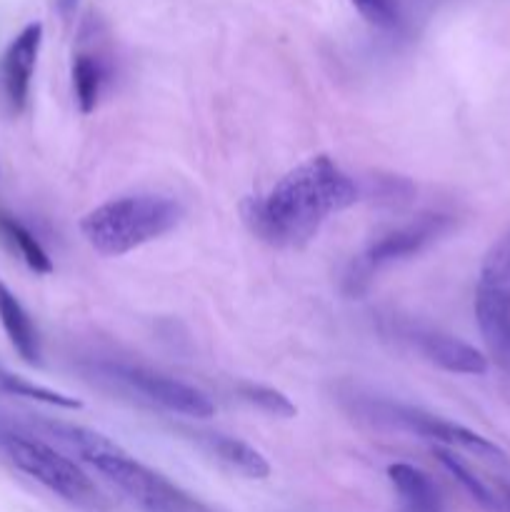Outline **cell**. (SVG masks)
Returning <instances> with one entry per match:
<instances>
[{
  "label": "cell",
  "mask_w": 510,
  "mask_h": 512,
  "mask_svg": "<svg viewBox=\"0 0 510 512\" xmlns=\"http://www.w3.org/2000/svg\"><path fill=\"white\" fill-rule=\"evenodd\" d=\"M360 198L358 183L328 155H315L285 173L263 198L240 205L245 225L273 248H303L325 220Z\"/></svg>",
  "instance_id": "obj_1"
},
{
  "label": "cell",
  "mask_w": 510,
  "mask_h": 512,
  "mask_svg": "<svg viewBox=\"0 0 510 512\" xmlns=\"http://www.w3.org/2000/svg\"><path fill=\"white\" fill-rule=\"evenodd\" d=\"M30 425L45 430L50 438H55V443L73 450L83 463L113 483L120 493L128 495L143 512H210L198 498L170 483L158 470L135 460L103 433L60 420H33Z\"/></svg>",
  "instance_id": "obj_2"
},
{
  "label": "cell",
  "mask_w": 510,
  "mask_h": 512,
  "mask_svg": "<svg viewBox=\"0 0 510 512\" xmlns=\"http://www.w3.org/2000/svg\"><path fill=\"white\" fill-rule=\"evenodd\" d=\"M183 220V205L163 193H133L105 200L80 220V233L95 253L118 258L163 238Z\"/></svg>",
  "instance_id": "obj_3"
},
{
  "label": "cell",
  "mask_w": 510,
  "mask_h": 512,
  "mask_svg": "<svg viewBox=\"0 0 510 512\" xmlns=\"http://www.w3.org/2000/svg\"><path fill=\"white\" fill-rule=\"evenodd\" d=\"M0 453L13 468L63 498L65 503L88 512L105 508L103 493L90 480V475L68 455L60 453L53 443L35 435L28 425L0 420Z\"/></svg>",
  "instance_id": "obj_4"
},
{
  "label": "cell",
  "mask_w": 510,
  "mask_h": 512,
  "mask_svg": "<svg viewBox=\"0 0 510 512\" xmlns=\"http://www.w3.org/2000/svg\"><path fill=\"white\" fill-rule=\"evenodd\" d=\"M360 413H365L378 425L405 430V433H413L418 435V438L430 440V443L440 445V448L460 450V453L475 455V458L480 460H488V463L505 465V468H508V455H505L498 445L490 443L483 435L473 433V430L463 428V425L453 423V420L440 418V415L425 413V410L413 408V405L373 398L360 403Z\"/></svg>",
  "instance_id": "obj_5"
},
{
  "label": "cell",
  "mask_w": 510,
  "mask_h": 512,
  "mask_svg": "<svg viewBox=\"0 0 510 512\" xmlns=\"http://www.w3.org/2000/svg\"><path fill=\"white\" fill-rule=\"evenodd\" d=\"M453 225V215L430 210V213L418 215V218L388 230V233L380 235L378 240H373L358 260H353L350 273L345 275V285H348V290L353 295L363 293V290L368 288L370 278H373L378 270L415 258V255H420L423 250H428L430 245L443 240L445 235L453 230Z\"/></svg>",
  "instance_id": "obj_6"
},
{
  "label": "cell",
  "mask_w": 510,
  "mask_h": 512,
  "mask_svg": "<svg viewBox=\"0 0 510 512\" xmlns=\"http://www.w3.org/2000/svg\"><path fill=\"white\" fill-rule=\"evenodd\" d=\"M475 320L490 355L510 365V230L495 240L480 265Z\"/></svg>",
  "instance_id": "obj_7"
},
{
  "label": "cell",
  "mask_w": 510,
  "mask_h": 512,
  "mask_svg": "<svg viewBox=\"0 0 510 512\" xmlns=\"http://www.w3.org/2000/svg\"><path fill=\"white\" fill-rule=\"evenodd\" d=\"M98 373L110 383L120 385L128 393L138 395L140 400L158 408L168 410L173 415H185V418H210L215 413V405L210 403L203 390L183 383V380L165 375L160 370L143 368L133 363H103L98 365Z\"/></svg>",
  "instance_id": "obj_8"
},
{
  "label": "cell",
  "mask_w": 510,
  "mask_h": 512,
  "mask_svg": "<svg viewBox=\"0 0 510 512\" xmlns=\"http://www.w3.org/2000/svg\"><path fill=\"white\" fill-rule=\"evenodd\" d=\"M40 45H43V25L28 23L0 55V108L8 115H20L28 105Z\"/></svg>",
  "instance_id": "obj_9"
},
{
  "label": "cell",
  "mask_w": 510,
  "mask_h": 512,
  "mask_svg": "<svg viewBox=\"0 0 510 512\" xmlns=\"http://www.w3.org/2000/svg\"><path fill=\"white\" fill-rule=\"evenodd\" d=\"M403 340H408L428 363L438 365L440 370H448L455 375H485L488 373V358L473 348L465 340L455 338V335L440 333L433 328H418V325H408L403 330Z\"/></svg>",
  "instance_id": "obj_10"
},
{
  "label": "cell",
  "mask_w": 510,
  "mask_h": 512,
  "mask_svg": "<svg viewBox=\"0 0 510 512\" xmlns=\"http://www.w3.org/2000/svg\"><path fill=\"white\" fill-rule=\"evenodd\" d=\"M188 435L205 453H210L220 463L228 465L230 470L245 475V478L263 480L270 475V463L265 460V455L255 450L253 445L245 443V440L225 433H213V430H190Z\"/></svg>",
  "instance_id": "obj_11"
},
{
  "label": "cell",
  "mask_w": 510,
  "mask_h": 512,
  "mask_svg": "<svg viewBox=\"0 0 510 512\" xmlns=\"http://www.w3.org/2000/svg\"><path fill=\"white\" fill-rule=\"evenodd\" d=\"M400 512H445L443 495L425 470L410 463H393L388 468Z\"/></svg>",
  "instance_id": "obj_12"
},
{
  "label": "cell",
  "mask_w": 510,
  "mask_h": 512,
  "mask_svg": "<svg viewBox=\"0 0 510 512\" xmlns=\"http://www.w3.org/2000/svg\"><path fill=\"white\" fill-rule=\"evenodd\" d=\"M0 325H3L5 335H8L15 353H18L25 363L38 365L40 363L38 328H35L30 313L18 300V295L3 283V278H0Z\"/></svg>",
  "instance_id": "obj_13"
},
{
  "label": "cell",
  "mask_w": 510,
  "mask_h": 512,
  "mask_svg": "<svg viewBox=\"0 0 510 512\" xmlns=\"http://www.w3.org/2000/svg\"><path fill=\"white\" fill-rule=\"evenodd\" d=\"M0 238L3 243L33 270L35 275H50L53 273V260H50L48 250L40 245V240L25 228L20 220H15L13 215L0 213Z\"/></svg>",
  "instance_id": "obj_14"
},
{
  "label": "cell",
  "mask_w": 510,
  "mask_h": 512,
  "mask_svg": "<svg viewBox=\"0 0 510 512\" xmlns=\"http://www.w3.org/2000/svg\"><path fill=\"white\" fill-rule=\"evenodd\" d=\"M108 83V68L93 53H78L73 60V93L80 113L90 115L98 108Z\"/></svg>",
  "instance_id": "obj_15"
},
{
  "label": "cell",
  "mask_w": 510,
  "mask_h": 512,
  "mask_svg": "<svg viewBox=\"0 0 510 512\" xmlns=\"http://www.w3.org/2000/svg\"><path fill=\"white\" fill-rule=\"evenodd\" d=\"M0 393L15 395V398L35 400V403L53 405V408H68V410L80 408V400L68 398V395H63V393H55V390L43 388V385L30 383V380L8 373V370H3V368H0Z\"/></svg>",
  "instance_id": "obj_16"
},
{
  "label": "cell",
  "mask_w": 510,
  "mask_h": 512,
  "mask_svg": "<svg viewBox=\"0 0 510 512\" xmlns=\"http://www.w3.org/2000/svg\"><path fill=\"white\" fill-rule=\"evenodd\" d=\"M240 398L245 400L253 408L263 410V413L275 415V418H295L298 408L293 405V400L288 398L280 390L270 388V385H258V383H240L238 385Z\"/></svg>",
  "instance_id": "obj_17"
},
{
  "label": "cell",
  "mask_w": 510,
  "mask_h": 512,
  "mask_svg": "<svg viewBox=\"0 0 510 512\" xmlns=\"http://www.w3.org/2000/svg\"><path fill=\"white\" fill-rule=\"evenodd\" d=\"M375 28L390 30L400 23V0H350Z\"/></svg>",
  "instance_id": "obj_18"
},
{
  "label": "cell",
  "mask_w": 510,
  "mask_h": 512,
  "mask_svg": "<svg viewBox=\"0 0 510 512\" xmlns=\"http://www.w3.org/2000/svg\"><path fill=\"white\" fill-rule=\"evenodd\" d=\"M75 5H78V0H60V10H63L65 15H70L75 10Z\"/></svg>",
  "instance_id": "obj_19"
}]
</instances>
